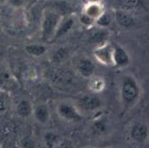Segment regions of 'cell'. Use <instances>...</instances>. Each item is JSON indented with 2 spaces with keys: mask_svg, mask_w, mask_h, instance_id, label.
<instances>
[{
  "mask_svg": "<svg viewBox=\"0 0 149 148\" xmlns=\"http://www.w3.org/2000/svg\"><path fill=\"white\" fill-rule=\"evenodd\" d=\"M106 80L100 76H95L94 74L89 78L87 87L92 93L99 94L106 89Z\"/></svg>",
  "mask_w": 149,
  "mask_h": 148,
  "instance_id": "15",
  "label": "cell"
},
{
  "mask_svg": "<svg viewBox=\"0 0 149 148\" xmlns=\"http://www.w3.org/2000/svg\"><path fill=\"white\" fill-rule=\"evenodd\" d=\"M54 148H75L73 142L68 139H62L58 141V143L56 145Z\"/></svg>",
  "mask_w": 149,
  "mask_h": 148,
  "instance_id": "25",
  "label": "cell"
},
{
  "mask_svg": "<svg viewBox=\"0 0 149 148\" xmlns=\"http://www.w3.org/2000/svg\"><path fill=\"white\" fill-rule=\"evenodd\" d=\"M141 96V87L131 74L124 75L120 84V99L124 111H130L139 102Z\"/></svg>",
  "mask_w": 149,
  "mask_h": 148,
  "instance_id": "1",
  "label": "cell"
},
{
  "mask_svg": "<svg viewBox=\"0 0 149 148\" xmlns=\"http://www.w3.org/2000/svg\"><path fill=\"white\" fill-rule=\"evenodd\" d=\"M127 137L132 143L137 146L146 145L149 137L148 124L141 120L133 121L128 126Z\"/></svg>",
  "mask_w": 149,
  "mask_h": 148,
  "instance_id": "3",
  "label": "cell"
},
{
  "mask_svg": "<svg viewBox=\"0 0 149 148\" xmlns=\"http://www.w3.org/2000/svg\"><path fill=\"white\" fill-rule=\"evenodd\" d=\"M25 51L35 58H39L47 52V46L44 44H30L24 46Z\"/></svg>",
  "mask_w": 149,
  "mask_h": 148,
  "instance_id": "16",
  "label": "cell"
},
{
  "mask_svg": "<svg viewBox=\"0 0 149 148\" xmlns=\"http://www.w3.org/2000/svg\"><path fill=\"white\" fill-rule=\"evenodd\" d=\"M75 24V18L72 15H63L59 20L58 27L56 29L53 40L62 38L63 36L66 35L74 26Z\"/></svg>",
  "mask_w": 149,
  "mask_h": 148,
  "instance_id": "10",
  "label": "cell"
},
{
  "mask_svg": "<svg viewBox=\"0 0 149 148\" xmlns=\"http://www.w3.org/2000/svg\"><path fill=\"white\" fill-rule=\"evenodd\" d=\"M77 106L83 113L84 112L86 113H93L99 111L102 106V101L99 98L98 94L91 93L86 94L79 98Z\"/></svg>",
  "mask_w": 149,
  "mask_h": 148,
  "instance_id": "5",
  "label": "cell"
},
{
  "mask_svg": "<svg viewBox=\"0 0 149 148\" xmlns=\"http://www.w3.org/2000/svg\"><path fill=\"white\" fill-rule=\"evenodd\" d=\"M113 44V66L116 68H124L127 67L130 62V56L128 52L120 44Z\"/></svg>",
  "mask_w": 149,
  "mask_h": 148,
  "instance_id": "9",
  "label": "cell"
},
{
  "mask_svg": "<svg viewBox=\"0 0 149 148\" xmlns=\"http://www.w3.org/2000/svg\"><path fill=\"white\" fill-rule=\"evenodd\" d=\"M77 71L79 76L82 78L89 79L94 74L95 65L93 61L89 58H82L79 59L77 65Z\"/></svg>",
  "mask_w": 149,
  "mask_h": 148,
  "instance_id": "12",
  "label": "cell"
},
{
  "mask_svg": "<svg viewBox=\"0 0 149 148\" xmlns=\"http://www.w3.org/2000/svg\"><path fill=\"white\" fill-rule=\"evenodd\" d=\"M35 121L39 125L45 126L51 121V111L46 103H38L33 106L32 116Z\"/></svg>",
  "mask_w": 149,
  "mask_h": 148,
  "instance_id": "7",
  "label": "cell"
},
{
  "mask_svg": "<svg viewBox=\"0 0 149 148\" xmlns=\"http://www.w3.org/2000/svg\"><path fill=\"white\" fill-rule=\"evenodd\" d=\"M3 2L13 8H23L27 4L28 0H3Z\"/></svg>",
  "mask_w": 149,
  "mask_h": 148,
  "instance_id": "24",
  "label": "cell"
},
{
  "mask_svg": "<svg viewBox=\"0 0 149 148\" xmlns=\"http://www.w3.org/2000/svg\"><path fill=\"white\" fill-rule=\"evenodd\" d=\"M33 111V105L32 103L27 99H20L15 107V113L17 116L23 120H27L32 116Z\"/></svg>",
  "mask_w": 149,
  "mask_h": 148,
  "instance_id": "13",
  "label": "cell"
},
{
  "mask_svg": "<svg viewBox=\"0 0 149 148\" xmlns=\"http://www.w3.org/2000/svg\"><path fill=\"white\" fill-rule=\"evenodd\" d=\"M120 3L121 5L124 7V10H131L137 8L141 3V0H121Z\"/></svg>",
  "mask_w": 149,
  "mask_h": 148,
  "instance_id": "23",
  "label": "cell"
},
{
  "mask_svg": "<svg viewBox=\"0 0 149 148\" xmlns=\"http://www.w3.org/2000/svg\"><path fill=\"white\" fill-rule=\"evenodd\" d=\"M60 140V136L53 131H47L43 135V141L46 148H54Z\"/></svg>",
  "mask_w": 149,
  "mask_h": 148,
  "instance_id": "18",
  "label": "cell"
},
{
  "mask_svg": "<svg viewBox=\"0 0 149 148\" xmlns=\"http://www.w3.org/2000/svg\"><path fill=\"white\" fill-rule=\"evenodd\" d=\"M113 18L120 27L126 29H130L135 25V19L133 17V15L124 9L115 10Z\"/></svg>",
  "mask_w": 149,
  "mask_h": 148,
  "instance_id": "11",
  "label": "cell"
},
{
  "mask_svg": "<svg viewBox=\"0 0 149 148\" xmlns=\"http://www.w3.org/2000/svg\"><path fill=\"white\" fill-rule=\"evenodd\" d=\"M116 148H123V147H116Z\"/></svg>",
  "mask_w": 149,
  "mask_h": 148,
  "instance_id": "29",
  "label": "cell"
},
{
  "mask_svg": "<svg viewBox=\"0 0 149 148\" xmlns=\"http://www.w3.org/2000/svg\"><path fill=\"white\" fill-rule=\"evenodd\" d=\"M79 22L81 23V24H83L86 27H91L94 25V21L90 17H88L87 16L84 15L83 13H81L79 16Z\"/></svg>",
  "mask_w": 149,
  "mask_h": 148,
  "instance_id": "26",
  "label": "cell"
},
{
  "mask_svg": "<svg viewBox=\"0 0 149 148\" xmlns=\"http://www.w3.org/2000/svg\"><path fill=\"white\" fill-rule=\"evenodd\" d=\"M61 17V14L49 8L43 11L41 19V38L43 41L50 42L53 40Z\"/></svg>",
  "mask_w": 149,
  "mask_h": 148,
  "instance_id": "2",
  "label": "cell"
},
{
  "mask_svg": "<svg viewBox=\"0 0 149 148\" xmlns=\"http://www.w3.org/2000/svg\"><path fill=\"white\" fill-rule=\"evenodd\" d=\"M108 128V124L107 121L104 119V118H99L97 120H95L93 122V126H92V130L93 134H97L99 136L104 134L107 130Z\"/></svg>",
  "mask_w": 149,
  "mask_h": 148,
  "instance_id": "20",
  "label": "cell"
},
{
  "mask_svg": "<svg viewBox=\"0 0 149 148\" xmlns=\"http://www.w3.org/2000/svg\"><path fill=\"white\" fill-rule=\"evenodd\" d=\"M9 107V98L4 91L0 90V113H3Z\"/></svg>",
  "mask_w": 149,
  "mask_h": 148,
  "instance_id": "22",
  "label": "cell"
},
{
  "mask_svg": "<svg viewBox=\"0 0 149 148\" xmlns=\"http://www.w3.org/2000/svg\"><path fill=\"white\" fill-rule=\"evenodd\" d=\"M82 148H97V147H93V146H86V147H82Z\"/></svg>",
  "mask_w": 149,
  "mask_h": 148,
  "instance_id": "27",
  "label": "cell"
},
{
  "mask_svg": "<svg viewBox=\"0 0 149 148\" xmlns=\"http://www.w3.org/2000/svg\"><path fill=\"white\" fill-rule=\"evenodd\" d=\"M113 44L107 41L96 46L93 51V56L100 64L105 66H113Z\"/></svg>",
  "mask_w": 149,
  "mask_h": 148,
  "instance_id": "6",
  "label": "cell"
},
{
  "mask_svg": "<svg viewBox=\"0 0 149 148\" xmlns=\"http://www.w3.org/2000/svg\"><path fill=\"white\" fill-rule=\"evenodd\" d=\"M69 58V51L65 47H59L53 51L52 55V62L57 65L64 63Z\"/></svg>",
  "mask_w": 149,
  "mask_h": 148,
  "instance_id": "17",
  "label": "cell"
},
{
  "mask_svg": "<svg viewBox=\"0 0 149 148\" xmlns=\"http://www.w3.org/2000/svg\"><path fill=\"white\" fill-rule=\"evenodd\" d=\"M109 38V32L106 28H98L97 30H94L92 31L89 37V41L93 44H95L96 46H99L100 44H105L108 41Z\"/></svg>",
  "mask_w": 149,
  "mask_h": 148,
  "instance_id": "14",
  "label": "cell"
},
{
  "mask_svg": "<svg viewBox=\"0 0 149 148\" xmlns=\"http://www.w3.org/2000/svg\"><path fill=\"white\" fill-rule=\"evenodd\" d=\"M113 22V17L107 12V10L95 21L94 25L100 28H107Z\"/></svg>",
  "mask_w": 149,
  "mask_h": 148,
  "instance_id": "21",
  "label": "cell"
},
{
  "mask_svg": "<svg viewBox=\"0 0 149 148\" xmlns=\"http://www.w3.org/2000/svg\"><path fill=\"white\" fill-rule=\"evenodd\" d=\"M13 78L10 71L3 67L0 66V90H4L7 86L11 85Z\"/></svg>",
  "mask_w": 149,
  "mask_h": 148,
  "instance_id": "19",
  "label": "cell"
},
{
  "mask_svg": "<svg viewBox=\"0 0 149 148\" xmlns=\"http://www.w3.org/2000/svg\"><path fill=\"white\" fill-rule=\"evenodd\" d=\"M106 11L105 6L100 0H89L82 8L81 13L95 21Z\"/></svg>",
  "mask_w": 149,
  "mask_h": 148,
  "instance_id": "8",
  "label": "cell"
},
{
  "mask_svg": "<svg viewBox=\"0 0 149 148\" xmlns=\"http://www.w3.org/2000/svg\"><path fill=\"white\" fill-rule=\"evenodd\" d=\"M56 113L60 120L67 123H78L84 118V114L77 105L67 101H62L57 105Z\"/></svg>",
  "mask_w": 149,
  "mask_h": 148,
  "instance_id": "4",
  "label": "cell"
},
{
  "mask_svg": "<svg viewBox=\"0 0 149 148\" xmlns=\"http://www.w3.org/2000/svg\"><path fill=\"white\" fill-rule=\"evenodd\" d=\"M1 2H3V0H0V3H1Z\"/></svg>",
  "mask_w": 149,
  "mask_h": 148,
  "instance_id": "28",
  "label": "cell"
}]
</instances>
